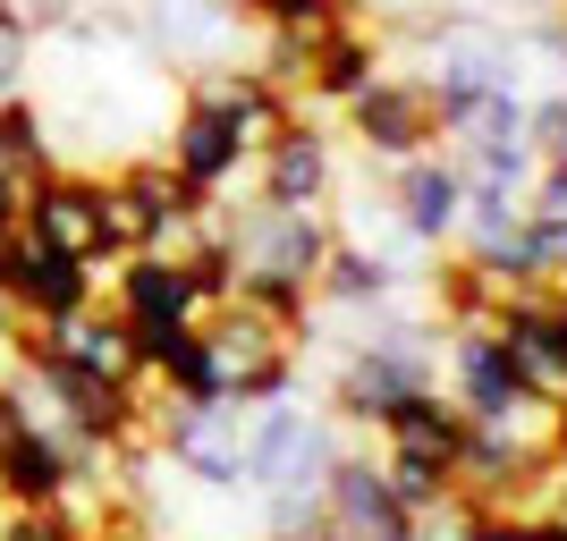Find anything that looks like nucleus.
I'll list each match as a JSON object with an SVG mask.
<instances>
[{
	"instance_id": "28",
	"label": "nucleus",
	"mask_w": 567,
	"mask_h": 541,
	"mask_svg": "<svg viewBox=\"0 0 567 541\" xmlns=\"http://www.w3.org/2000/svg\"><path fill=\"white\" fill-rule=\"evenodd\" d=\"M102 541H169V533H153V524H118V533H102Z\"/></svg>"
},
{
	"instance_id": "18",
	"label": "nucleus",
	"mask_w": 567,
	"mask_h": 541,
	"mask_svg": "<svg viewBox=\"0 0 567 541\" xmlns=\"http://www.w3.org/2000/svg\"><path fill=\"white\" fill-rule=\"evenodd\" d=\"M399 262L373 254V246H355V237H331V262H322V280H313V305H339V313H373L399 296Z\"/></svg>"
},
{
	"instance_id": "23",
	"label": "nucleus",
	"mask_w": 567,
	"mask_h": 541,
	"mask_svg": "<svg viewBox=\"0 0 567 541\" xmlns=\"http://www.w3.org/2000/svg\"><path fill=\"white\" fill-rule=\"evenodd\" d=\"M525 220H534V229H559L567 220V169L559 162H543L534 178H525Z\"/></svg>"
},
{
	"instance_id": "4",
	"label": "nucleus",
	"mask_w": 567,
	"mask_h": 541,
	"mask_svg": "<svg viewBox=\"0 0 567 541\" xmlns=\"http://www.w3.org/2000/svg\"><path fill=\"white\" fill-rule=\"evenodd\" d=\"M339 118H348L355 153H364L373 169H399V162H415V153H441V111H432V94H424L415 69H381Z\"/></svg>"
},
{
	"instance_id": "14",
	"label": "nucleus",
	"mask_w": 567,
	"mask_h": 541,
	"mask_svg": "<svg viewBox=\"0 0 567 541\" xmlns=\"http://www.w3.org/2000/svg\"><path fill=\"white\" fill-rule=\"evenodd\" d=\"M373 431H381V457H415V466H441L457 482V457H466L474 415L450 398V389H415V398H399Z\"/></svg>"
},
{
	"instance_id": "22",
	"label": "nucleus",
	"mask_w": 567,
	"mask_h": 541,
	"mask_svg": "<svg viewBox=\"0 0 567 541\" xmlns=\"http://www.w3.org/2000/svg\"><path fill=\"white\" fill-rule=\"evenodd\" d=\"M0 541H94L69 508H0Z\"/></svg>"
},
{
	"instance_id": "3",
	"label": "nucleus",
	"mask_w": 567,
	"mask_h": 541,
	"mask_svg": "<svg viewBox=\"0 0 567 541\" xmlns=\"http://www.w3.org/2000/svg\"><path fill=\"white\" fill-rule=\"evenodd\" d=\"M220 237H229L237 288L246 280H280V288H306L313 296L322 262H331L339 220L331 212H288V204H246L237 220H220Z\"/></svg>"
},
{
	"instance_id": "13",
	"label": "nucleus",
	"mask_w": 567,
	"mask_h": 541,
	"mask_svg": "<svg viewBox=\"0 0 567 541\" xmlns=\"http://www.w3.org/2000/svg\"><path fill=\"white\" fill-rule=\"evenodd\" d=\"M390 212L399 229L424 246V254H450L457 246V212H466V178H457L450 153H415V162L390 169Z\"/></svg>"
},
{
	"instance_id": "26",
	"label": "nucleus",
	"mask_w": 567,
	"mask_h": 541,
	"mask_svg": "<svg viewBox=\"0 0 567 541\" xmlns=\"http://www.w3.org/2000/svg\"><path fill=\"white\" fill-rule=\"evenodd\" d=\"M25 60H34V43H25L18 25L0 18V102H9V94H25Z\"/></svg>"
},
{
	"instance_id": "2",
	"label": "nucleus",
	"mask_w": 567,
	"mask_h": 541,
	"mask_svg": "<svg viewBox=\"0 0 567 541\" xmlns=\"http://www.w3.org/2000/svg\"><path fill=\"white\" fill-rule=\"evenodd\" d=\"M204 347H213L220 398L262 406V398H288V389H297V355H306V339H297L288 322H271L262 305L229 296L220 313H204Z\"/></svg>"
},
{
	"instance_id": "6",
	"label": "nucleus",
	"mask_w": 567,
	"mask_h": 541,
	"mask_svg": "<svg viewBox=\"0 0 567 541\" xmlns=\"http://www.w3.org/2000/svg\"><path fill=\"white\" fill-rule=\"evenodd\" d=\"M178 178H187L204 204H220V195L255 169V153L237 144V118H229V102L213 94V85H187V102H178V118H169V153H162Z\"/></svg>"
},
{
	"instance_id": "17",
	"label": "nucleus",
	"mask_w": 567,
	"mask_h": 541,
	"mask_svg": "<svg viewBox=\"0 0 567 541\" xmlns=\"http://www.w3.org/2000/svg\"><path fill=\"white\" fill-rule=\"evenodd\" d=\"M136 347H144V381H153L162 398H187V406H213L220 398L204 322H187V330H136Z\"/></svg>"
},
{
	"instance_id": "7",
	"label": "nucleus",
	"mask_w": 567,
	"mask_h": 541,
	"mask_svg": "<svg viewBox=\"0 0 567 541\" xmlns=\"http://www.w3.org/2000/svg\"><path fill=\"white\" fill-rule=\"evenodd\" d=\"M94 280L111 288V305L127 313V330H187L204 322L187 254H94Z\"/></svg>"
},
{
	"instance_id": "1",
	"label": "nucleus",
	"mask_w": 567,
	"mask_h": 541,
	"mask_svg": "<svg viewBox=\"0 0 567 541\" xmlns=\"http://www.w3.org/2000/svg\"><path fill=\"white\" fill-rule=\"evenodd\" d=\"M339 424L331 415H306L288 398L246 406V491L262 499H322V474L339 457Z\"/></svg>"
},
{
	"instance_id": "15",
	"label": "nucleus",
	"mask_w": 567,
	"mask_h": 541,
	"mask_svg": "<svg viewBox=\"0 0 567 541\" xmlns=\"http://www.w3.org/2000/svg\"><path fill=\"white\" fill-rule=\"evenodd\" d=\"M381 69H390V43H381L373 25L355 18L348 34H331V43L306 60V85H297V94H306V111H313V102H322V111H348V102L364 94Z\"/></svg>"
},
{
	"instance_id": "16",
	"label": "nucleus",
	"mask_w": 567,
	"mask_h": 541,
	"mask_svg": "<svg viewBox=\"0 0 567 541\" xmlns=\"http://www.w3.org/2000/svg\"><path fill=\"white\" fill-rule=\"evenodd\" d=\"M195 85H213V94L229 102L237 144H246V153H262L280 127H297V118H306V102L288 94V85H271L262 69H195Z\"/></svg>"
},
{
	"instance_id": "29",
	"label": "nucleus",
	"mask_w": 567,
	"mask_h": 541,
	"mask_svg": "<svg viewBox=\"0 0 567 541\" xmlns=\"http://www.w3.org/2000/svg\"><path fill=\"white\" fill-rule=\"evenodd\" d=\"M348 9H355V18H364V9H390V0H348Z\"/></svg>"
},
{
	"instance_id": "5",
	"label": "nucleus",
	"mask_w": 567,
	"mask_h": 541,
	"mask_svg": "<svg viewBox=\"0 0 567 541\" xmlns=\"http://www.w3.org/2000/svg\"><path fill=\"white\" fill-rule=\"evenodd\" d=\"M0 296L18 305V322L51 330V322H69V313L102 305V280H94V262L51 254V246H34L25 229H9L0 237Z\"/></svg>"
},
{
	"instance_id": "21",
	"label": "nucleus",
	"mask_w": 567,
	"mask_h": 541,
	"mask_svg": "<svg viewBox=\"0 0 567 541\" xmlns=\"http://www.w3.org/2000/svg\"><path fill=\"white\" fill-rule=\"evenodd\" d=\"M525 144H534V162H559L567 169V85L525 102Z\"/></svg>"
},
{
	"instance_id": "11",
	"label": "nucleus",
	"mask_w": 567,
	"mask_h": 541,
	"mask_svg": "<svg viewBox=\"0 0 567 541\" xmlns=\"http://www.w3.org/2000/svg\"><path fill=\"white\" fill-rule=\"evenodd\" d=\"M441 389L466 406L474 424H517L525 406H534L492 322H457V330H450V364H441Z\"/></svg>"
},
{
	"instance_id": "9",
	"label": "nucleus",
	"mask_w": 567,
	"mask_h": 541,
	"mask_svg": "<svg viewBox=\"0 0 567 541\" xmlns=\"http://www.w3.org/2000/svg\"><path fill=\"white\" fill-rule=\"evenodd\" d=\"M492 330H499V347H508V364H517L525 398L559 406L567 398V296H559V288H525V296H508Z\"/></svg>"
},
{
	"instance_id": "12",
	"label": "nucleus",
	"mask_w": 567,
	"mask_h": 541,
	"mask_svg": "<svg viewBox=\"0 0 567 541\" xmlns=\"http://www.w3.org/2000/svg\"><path fill=\"white\" fill-rule=\"evenodd\" d=\"M34 246H51V254H76V262H94L111 254V237H102V178L94 169H43L34 178V195H25V220H18Z\"/></svg>"
},
{
	"instance_id": "31",
	"label": "nucleus",
	"mask_w": 567,
	"mask_h": 541,
	"mask_svg": "<svg viewBox=\"0 0 567 541\" xmlns=\"http://www.w3.org/2000/svg\"><path fill=\"white\" fill-rule=\"evenodd\" d=\"M559 9H567V0H559Z\"/></svg>"
},
{
	"instance_id": "27",
	"label": "nucleus",
	"mask_w": 567,
	"mask_h": 541,
	"mask_svg": "<svg viewBox=\"0 0 567 541\" xmlns=\"http://www.w3.org/2000/svg\"><path fill=\"white\" fill-rule=\"evenodd\" d=\"M9 339H18V305L0 296V364H9Z\"/></svg>"
},
{
	"instance_id": "10",
	"label": "nucleus",
	"mask_w": 567,
	"mask_h": 541,
	"mask_svg": "<svg viewBox=\"0 0 567 541\" xmlns=\"http://www.w3.org/2000/svg\"><path fill=\"white\" fill-rule=\"evenodd\" d=\"M322 517H331L339 541H406L415 533V508L390 491L373 448H339L331 474H322Z\"/></svg>"
},
{
	"instance_id": "19",
	"label": "nucleus",
	"mask_w": 567,
	"mask_h": 541,
	"mask_svg": "<svg viewBox=\"0 0 567 541\" xmlns=\"http://www.w3.org/2000/svg\"><path fill=\"white\" fill-rule=\"evenodd\" d=\"M255 18H262L271 43H288L297 60H313L331 34H348V25H355V9H348V0H262Z\"/></svg>"
},
{
	"instance_id": "20",
	"label": "nucleus",
	"mask_w": 567,
	"mask_h": 541,
	"mask_svg": "<svg viewBox=\"0 0 567 541\" xmlns=\"http://www.w3.org/2000/svg\"><path fill=\"white\" fill-rule=\"evenodd\" d=\"M0 169H18V178H43V169H60L51 111H43L34 94H9V102H0Z\"/></svg>"
},
{
	"instance_id": "30",
	"label": "nucleus",
	"mask_w": 567,
	"mask_h": 541,
	"mask_svg": "<svg viewBox=\"0 0 567 541\" xmlns=\"http://www.w3.org/2000/svg\"><path fill=\"white\" fill-rule=\"evenodd\" d=\"M229 9H237V18H255V9H262V0H229Z\"/></svg>"
},
{
	"instance_id": "24",
	"label": "nucleus",
	"mask_w": 567,
	"mask_h": 541,
	"mask_svg": "<svg viewBox=\"0 0 567 541\" xmlns=\"http://www.w3.org/2000/svg\"><path fill=\"white\" fill-rule=\"evenodd\" d=\"M0 18L18 25L25 43H34V34H60V25L76 18V0H0Z\"/></svg>"
},
{
	"instance_id": "25",
	"label": "nucleus",
	"mask_w": 567,
	"mask_h": 541,
	"mask_svg": "<svg viewBox=\"0 0 567 541\" xmlns=\"http://www.w3.org/2000/svg\"><path fill=\"white\" fill-rule=\"evenodd\" d=\"M474 541H567L559 517H474Z\"/></svg>"
},
{
	"instance_id": "8",
	"label": "nucleus",
	"mask_w": 567,
	"mask_h": 541,
	"mask_svg": "<svg viewBox=\"0 0 567 541\" xmlns=\"http://www.w3.org/2000/svg\"><path fill=\"white\" fill-rule=\"evenodd\" d=\"M339 195V144L322 118H297L255 153V204H288V212H331Z\"/></svg>"
}]
</instances>
